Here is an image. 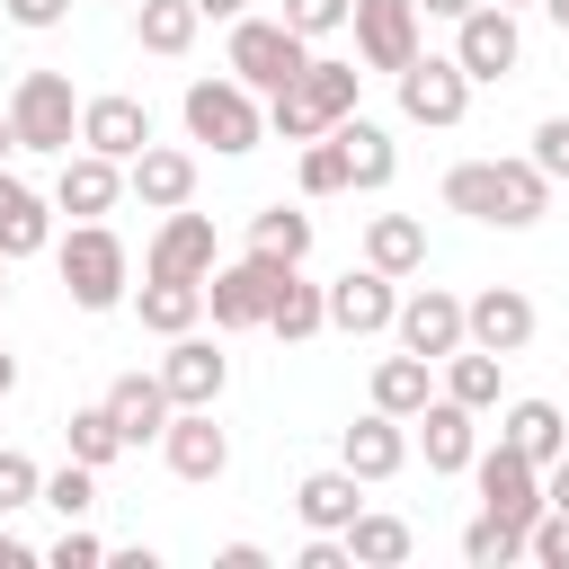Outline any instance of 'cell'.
<instances>
[{
    "label": "cell",
    "mask_w": 569,
    "mask_h": 569,
    "mask_svg": "<svg viewBox=\"0 0 569 569\" xmlns=\"http://www.w3.org/2000/svg\"><path fill=\"white\" fill-rule=\"evenodd\" d=\"M427 391H436V365H427V356H409V347H400V356H382V365H373V409L418 418V409H427Z\"/></svg>",
    "instance_id": "31"
},
{
    "label": "cell",
    "mask_w": 569,
    "mask_h": 569,
    "mask_svg": "<svg viewBox=\"0 0 569 569\" xmlns=\"http://www.w3.org/2000/svg\"><path fill=\"white\" fill-rule=\"evenodd\" d=\"M525 160H533V169H542L551 187H569V116H542V124H533V151H525Z\"/></svg>",
    "instance_id": "43"
},
{
    "label": "cell",
    "mask_w": 569,
    "mask_h": 569,
    "mask_svg": "<svg viewBox=\"0 0 569 569\" xmlns=\"http://www.w3.org/2000/svg\"><path fill=\"white\" fill-rule=\"evenodd\" d=\"M418 551V533L400 525V516H373V507H356V525H347V560H365V569H400Z\"/></svg>",
    "instance_id": "34"
},
{
    "label": "cell",
    "mask_w": 569,
    "mask_h": 569,
    "mask_svg": "<svg viewBox=\"0 0 569 569\" xmlns=\"http://www.w3.org/2000/svg\"><path fill=\"white\" fill-rule=\"evenodd\" d=\"M498 9H525V0H498Z\"/></svg>",
    "instance_id": "56"
},
{
    "label": "cell",
    "mask_w": 569,
    "mask_h": 569,
    "mask_svg": "<svg viewBox=\"0 0 569 569\" xmlns=\"http://www.w3.org/2000/svg\"><path fill=\"white\" fill-rule=\"evenodd\" d=\"M453 62H462L471 89H480V80H507V71L525 62V27H516V9L480 0L471 18H453Z\"/></svg>",
    "instance_id": "8"
},
{
    "label": "cell",
    "mask_w": 569,
    "mask_h": 569,
    "mask_svg": "<svg viewBox=\"0 0 569 569\" xmlns=\"http://www.w3.org/2000/svg\"><path fill=\"white\" fill-rule=\"evenodd\" d=\"M151 142V107L107 89V98H80V151H107V160H133Z\"/></svg>",
    "instance_id": "20"
},
{
    "label": "cell",
    "mask_w": 569,
    "mask_h": 569,
    "mask_svg": "<svg viewBox=\"0 0 569 569\" xmlns=\"http://www.w3.org/2000/svg\"><path fill=\"white\" fill-rule=\"evenodd\" d=\"M36 249H53V196H36L27 178L0 169V258L18 267V258H36Z\"/></svg>",
    "instance_id": "24"
},
{
    "label": "cell",
    "mask_w": 569,
    "mask_h": 569,
    "mask_svg": "<svg viewBox=\"0 0 569 569\" xmlns=\"http://www.w3.org/2000/svg\"><path fill=\"white\" fill-rule=\"evenodd\" d=\"M498 445H516L525 462H560V453H569V418H560V400H507Z\"/></svg>",
    "instance_id": "27"
},
{
    "label": "cell",
    "mask_w": 569,
    "mask_h": 569,
    "mask_svg": "<svg viewBox=\"0 0 569 569\" xmlns=\"http://www.w3.org/2000/svg\"><path fill=\"white\" fill-rule=\"evenodd\" d=\"M53 267H62L80 311H116L133 293V258H124V240L107 222H71V240H53Z\"/></svg>",
    "instance_id": "3"
},
{
    "label": "cell",
    "mask_w": 569,
    "mask_h": 569,
    "mask_svg": "<svg viewBox=\"0 0 569 569\" xmlns=\"http://www.w3.org/2000/svg\"><path fill=\"white\" fill-rule=\"evenodd\" d=\"M462 560H471V569H507V560H525V533H516L507 516L480 507V516L462 525Z\"/></svg>",
    "instance_id": "37"
},
{
    "label": "cell",
    "mask_w": 569,
    "mask_h": 569,
    "mask_svg": "<svg viewBox=\"0 0 569 569\" xmlns=\"http://www.w3.org/2000/svg\"><path fill=\"white\" fill-rule=\"evenodd\" d=\"M338 462L373 489V480H391L400 462H409V418H391V409H365L356 427H338Z\"/></svg>",
    "instance_id": "19"
},
{
    "label": "cell",
    "mask_w": 569,
    "mask_h": 569,
    "mask_svg": "<svg viewBox=\"0 0 569 569\" xmlns=\"http://www.w3.org/2000/svg\"><path fill=\"white\" fill-rule=\"evenodd\" d=\"M169 391H160V373H116L107 382V418H116V436H124V453H142V445H160V427H169Z\"/></svg>",
    "instance_id": "23"
},
{
    "label": "cell",
    "mask_w": 569,
    "mask_h": 569,
    "mask_svg": "<svg viewBox=\"0 0 569 569\" xmlns=\"http://www.w3.org/2000/svg\"><path fill=\"white\" fill-rule=\"evenodd\" d=\"M391 338H400L409 356L445 365V356L462 347V293H445V284H418V293H400V311H391Z\"/></svg>",
    "instance_id": "13"
},
{
    "label": "cell",
    "mask_w": 569,
    "mask_h": 569,
    "mask_svg": "<svg viewBox=\"0 0 569 569\" xmlns=\"http://www.w3.org/2000/svg\"><path fill=\"white\" fill-rule=\"evenodd\" d=\"M542 9H551V27H560V36H569V0H542Z\"/></svg>",
    "instance_id": "54"
},
{
    "label": "cell",
    "mask_w": 569,
    "mask_h": 569,
    "mask_svg": "<svg viewBox=\"0 0 569 569\" xmlns=\"http://www.w3.org/2000/svg\"><path fill=\"white\" fill-rule=\"evenodd\" d=\"M462 338L489 347V356H525V338H533V302H525L516 284H480V293L462 302Z\"/></svg>",
    "instance_id": "16"
},
{
    "label": "cell",
    "mask_w": 569,
    "mask_h": 569,
    "mask_svg": "<svg viewBox=\"0 0 569 569\" xmlns=\"http://www.w3.org/2000/svg\"><path fill=\"white\" fill-rule=\"evenodd\" d=\"M542 507H560V516H569V453H560V462H542Z\"/></svg>",
    "instance_id": "47"
},
{
    "label": "cell",
    "mask_w": 569,
    "mask_h": 569,
    "mask_svg": "<svg viewBox=\"0 0 569 569\" xmlns=\"http://www.w3.org/2000/svg\"><path fill=\"white\" fill-rule=\"evenodd\" d=\"M525 560H542V569H569V516H560V507H542V516L525 525Z\"/></svg>",
    "instance_id": "41"
},
{
    "label": "cell",
    "mask_w": 569,
    "mask_h": 569,
    "mask_svg": "<svg viewBox=\"0 0 569 569\" xmlns=\"http://www.w3.org/2000/svg\"><path fill=\"white\" fill-rule=\"evenodd\" d=\"M311 62V36H293L284 18H231V80L240 89H284L293 71Z\"/></svg>",
    "instance_id": "6"
},
{
    "label": "cell",
    "mask_w": 569,
    "mask_h": 569,
    "mask_svg": "<svg viewBox=\"0 0 569 569\" xmlns=\"http://www.w3.org/2000/svg\"><path fill=\"white\" fill-rule=\"evenodd\" d=\"M480 0H418V18H471Z\"/></svg>",
    "instance_id": "50"
},
{
    "label": "cell",
    "mask_w": 569,
    "mask_h": 569,
    "mask_svg": "<svg viewBox=\"0 0 569 569\" xmlns=\"http://www.w3.org/2000/svg\"><path fill=\"white\" fill-rule=\"evenodd\" d=\"M44 498V471L18 453V445H0V516H18V507H36Z\"/></svg>",
    "instance_id": "40"
},
{
    "label": "cell",
    "mask_w": 569,
    "mask_h": 569,
    "mask_svg": "<svg viewBox=\"0 0 569 569\" xmlns=\"http://www.w3.org/2000/svg\"><path fill=\"white\" fill-rule=\"evenodd\" d=\"M471 480H480V507H489V516H507L516 533L542 516V462H525L516 445H489V453H471Z\"/></svg>",
    "instance_id": "10"
},
{
    "label": "cell",
    "mask_w": 569,
    "mask_h": 569,
    "mask_svg": "<svg viewBox=\"0 0 569 569\" xmlns=\"http://www.w3.org/2000/svg\"><path fill=\"white\" fill-rule=\"evenodd\" d=\"M9 133H18V151L62 160V151L80 142V98H71V80H62V71H18V89H9Z\"/></svg>",
    "instance_id": "5"
},
{
    "label": "cell",
    "mask_w": 569,
    "mask_h": 569,
    "mask_svg": "<svg viewBox=\"0 0 569 569\" xmlns=\"http://www.w3.org/2000/svg\"><path fill=\"white\" fill-rule=\"evenodd\" d=\"M409 427H418V453H427V471H471V453H480V409H462V400L427 391V409H418Z\"/></svg>",
    "instance_id": "17"
},
{
    "label": "cell",
    "mask_w": 569,
    "mask_h": 569,
    "mask_svg": "<svg viewBox=\"0 0 569 569\" xmlns=\"http://www.w3.org/2000/svg\"><path fill=\"white\" fill-rule=\"evenodd\" d=\"M213 560H222V569H267V551H258V542H222Z\"/></svg>",
    "instance_id": "48"
},
{
    "label": "cell",
    "mask_w": 569,
    "mask_h": 569,
    "mask_svg": "<svg viewBox=\"0 0 569 569\" xmlns=\"http://www.w3.org/2000/svg\"><path fill=\"white\" fill-rule=\"evenodd\" d=\"M249 249L258 258H311V213L302 204H267V213H249Z\"/></svg>",
    "instance_id": "35"
},
{
    "label": "cell",
    "mask_w": 569,
    "mask_h": 569,
    "mask_svg": "<svg viewBox=\"0 0 569 569\" xmlns=\"http://www.w3.org/2000/svg\"><path fill=\"white\" fill-rule=\"evenodd\" d=\"M142 276H196V284H204V276H213V222L178 204V213L151 231V249H142Z\"/></svg>",
    "instance_id": "22"
},
{
    "label": "cell",
    "mask_w": 569,
    "mask_h": 569,
    "mask_svg": "<svg viewBox=\"0 0 569 569\" xmlns=\"http://www.w3.org/2000/svg\"><path fill=\"white\" fill-rule=\"evenodd\" d=\"M160 391H169L178 409H213V400L231 391V356H222L213 338L178 329V338H169V356H160Z\"/></svg>",
    "instance_id": "14"
},
{
    "label": "cell",
    "mask_w": 569,
    "mask_h": 569,
    "mask_svg": "<svg viewBox=\"0 0 569 569\" xmlns=\"http://www.w3.org/2000/svg\"><path fill=\"white\" fill-rule=\"evenodd\" d=\"M356 507H365V480H356L347 462H329V471L293 480V516H302L311 533H347V525H356Z\"/></svg>",
    "instance_id": "25"
},
{
    "label": "cell",
    "mask_w": 569,
    "mask_h": 569,
    "mask_svg": "<svg viewBox=\"0 0 569 569\" xmlns=\"http://www.w3.org/2000/svg\"><path fill=\"white\" fill-rule=\"evenodd\" d=\"M302 196H347V142L338 133H311L302 142Z\"/></svg>",
    "instance_id": "38"
},
{
    "label": "cell",
    "mask_w": 569,
    "mask_h": 569,
    "mask_svg": "<svg viewBox=\"0 0 569 569\" xmlns=\"http://www.w3.org/2000/svg\"><path fill=\"white\" fill-rule=\"evenodd\" d=\"M498 373H507V356H489V347H453L445 356V400H462V409H498Z\"/></svg>",
    "instance_id": "33"
},
{
    "label": "cell",
    "mask_w": 569,
    "mask_h": 569,
    "mask_svg": "<svg viewBox=\"0 0 569 569\" xmlns=\"http://www.w3.org/2000/svg\"><path fill=\"white\" fill-rule=\"evenodd\" d=\"M445 213L498 222V231H533L551 213V178L533 160H462V169H445Z\"/></svg>",
    "instance_id": "1"
},
{
    "label": "cell",
    "mask_w": 569,
    "mask_h": 569,
    "mask_svg": "<svg viewBox=\"0 0 569 569\" xmlns=\"http://www.w3.org/2000/svg\"><path fill=\"white\" fill-rule=\"evenodd\" d=\"M347 27H356V62L365 71H409L418 62V0H356Z\"/></svg>",
    "instance_id": "11"
},
{
    "label": "cell",
    "mask_w": 569,
    "mask_h": 569,
    "mask_svg": "<svg viewBox=\"0 0 569 569\" xmlns=\"http://www.w3.org/2000/svg\"><path fill=\"white\" fill-rule=\"evenodd\" d=\"M0 560H27V542L9 533V516H0Z\"/></svg>",
    "instance_id": "51"
},
{
    "label": "cell",
    "mask_w": 569,
    "mask_h": 569,
    "mask_svg": "<svg viewBox=\"0 0 569 569\" xmlns=\"http://www.w3.org/2000/svg\"><path fill=\"white\" fill-rule=\"evenodd\" d=\"M196 18H213V27H231V18H249V0H196Z\"/></svg>",
    "instance_id": "49"
},
{
    "label": "cell",
    "mask_w": 569,
    "mask_h": 569,
    "mask_svg": "<svg viewBox=\"0 0 569 569\" xmlns=\"http://www.w3.org/2000/svg\"><path fill=\"white\" fill-rule=\"evenodd\" d=\"M293 569H347V533H311V542L293 551Z\"/></svg>",
    "instance_id": "46"
},
{
    "label": "cell",
    "mask_w": 569,
    "mask_h": 569,
    "mask_svg": "<svg viewBox=\"0 0 569 569\" xmlns=\"http://www.w3.org/2000/svg\"><path fill=\"white\" fill-rule=\"evenodd\" d=\"M44 560H53V569H98V560H107V542H98L89 525H62V542H53Z\"/></svg>",
    "instance_id": "44"
},
{
    "label": "cell",
    "mask_w": 569,
    "mask_h": 569,
    "mask_svg": "<svg viewBox=\"0 0 569 569\" xmlns=\"http://www.w3.org/2000/svg\"><path fill=\"white\" fill-rule=\"evenodd\" d=\"M9 151H18V133H9V107H0V169H9Z\"/></svg>",
    "instance_id": "53"
},
{
    "label": "cell",
    "mask_w": 569,
    "mask_h": 569,
    "mask_svg": "<svg viewBox=\"0 0 569 569\" xmlns=\"http://www.w3.org/2000/svg\"><path fill=\"white\" fill-rule=\"evenodd\" d=\"M0 9H9V27H27V36H44V27L71 18V0H0Z\"/></svg>",
    "instance_id": "45"
},
{
    "label": "cell",
    "mask_w": 569,
    "mask_h": 569,
    "mask_svg": "<svg viewBox=\"0 0 569 569\" xmlns=\"http://www.w3.org/2000/svg\"><path fill=\"white\" fill-rule=\"evenodd\" d=\"M124 187H133L151 213H178V204H196V151H178V142H142V151L124 160Z\"/></svg>",
    "instance_id": "21"
},
{
    "label": "cell",
    "mask_w": 569,
    "mask_h": 569,
    "mask_svg": "<svg viewBox=\"0 0 569 569\" xmlns=\"http://www.w3.org/2000/svg\"><path fill=\"white\" fill-rule=\"evenodd\" d=\"M44 507H53L62 525H80V516L98 507V471H89V462H62V471H44Z\"/></svg>",
    "instance_id": "39"
},
{
    "label": "cell",
    "mask_w": 569,
    "mask_h": 569,
    "mask_svg": "<svg viewBox=\"0 0 569 569\" xmlns=\"http://www.w3.org/2000/svg\"><path fill=\"white\" fill-rule=\"evenodd\" d=\"M160 453H169L178 480H222V471H231V436L213 427V409H169Z\"/></svg>",
    "instance_id": "18"
},
{
    "label": "cell",
    "mask_w": 569,
    "mask_h": 569,
    "mask_svg": "<svg viewBox=\"0 0 569 569\" xmlns=\"http://www.w3.org/2000/svg\"><path fill=\"white\" fill-rule=\"evenodd\" d=\"M320 302H329V329H347V338H382L391 311H400V293H391L382 267H347L338 284H320Z\"/></svg>",
    "instance_id": "15"
},
{
    "label": "cell",
    "mask_w": 569,
    "mask_h": 569,
    "mask_svg": "<svg viewBox=\"0 0 569 569\" xmlns=\"http://www.w3.org/2000/svg\"><path fill=\"white\" fill-rule=\"evenodd\" d=\"M9 391H18V356L0 347V400H9Z\"/></svg>",
    "instance_id": "52"
},
{
    "label": "cell",
    "mask_w": 569,
    "mask_h": 569,
    "mask_svg": "<svg viewBox=\"0 0 569 569\" xmlns=\"http://www.w3.org/2000/svg\"><path fill=\"white\" fill-rule=\"evenodd\" d=\"M356 89H365V71L356 62H338V53H311L284 89H267V133H284V142H311V133H329L338 116H356Z\"/></svg>",
    "instance_id": "2"
},
{
    "label": "cell",
    "mask_w": 569,
    "mask_h": 569,
    "mask_svg": "<svg viewBox=\"0 0 569 569\" xmlns=\"http://www.w3.org/2000/svg\"><path fill=\"white\" fill-rule=\"evenodd\" d=\"M0 302H9V258H0Z\"/></svg>",
    "instance_id": "55"
},
{
    "label": "cell",
    "mask_w": 569,
    "mask_h": 569,
    "mask_svg": "<svg viewBox=\"0 0 569 569\" xmlns=\"http://www.w3.org/2000/svg\"><path fill=\"white\" fill-rule=\"evenodd\" d=\"M329 133L347 142V187H365V196H373V187H391V169H400V142H391L373 116H338Z\"/></svg>",
    "instance_id": "28"
},
{
    "label": "cell",
    "mask_w": 569,
    "mask_h": 569,
    "mask_svg": "<svg viewBox=\"0 0 569 569\" xmlns=\"http://www.w3.org/2000/svg\"><path fill=\"white\" fill-rule=\"evenodd\" d=\"M284 267L293 258H213V276H204V311H213V329H267V302H276V284H284Z\"/></svg>",
    "instance_id": "7"
},
{
    "label": "cell",
    "mask_w": 569,
    "mask_h": 569,
    "mask_svg": "<svg viewBox=\"0 0 569 569\" xmlns=\"http://www.w3.org/2000/svg\"><path fill=\"white\" fill-rule=\"evenodd\" d=\"M400 80V116L409 124H427V133H445V124H462L471 116V80H462V62L453 53H418L409 71H391Z\"/></svg>",
    "instance_id": "9"
},
{
    "label": "cell",
    "mask_w": 569,
    "mask_h": 569,
    "mask_svg": "<svg viewBox=\"0 0 569 569\" xmlns=\"http://www.w3.org/2000/svg\"><path fill=\"white\" fill-rule=\"evenodd\" d=\"M347 9H356V0H284L276 18H284L293 36H311V44H320V36H338V27H347Z\"/></svg>",
    "instance_id": "42"
},
{
    "label": "cell",
    "mask_w": 569,
    "mask_h": 569,
    "mask_svg": "<svg viewBox=\"0 0 569 569\" xmlns=\"http://www.w3.org/2000/svg\"><path fill=\"white\" fill-rule=\"evenodd\" d=\"M124 302L142 311V329H151V338H178V329H196V320H204V284H196V276H142Z\"/></svg>",
    "instance_id": "26"
},
{
    "label": "cell",
    "mask_w": 569,
    "mask_h": 569,
    "mask_svg": "<svg viewBox=\"0 0 569 569\" xmlns=\"http://www.w3.org/2000/svg\"><path fill=\"white\" fill-rule=\"evenodd\" d=\"M178 116H187V133H196V142H213L222 160L258 151V133H267V107H258V89H240L231 71H222V80H187Z\"/></svg>",
    "instance_id": "4"
},
{
    "label": "cell",
    "mask_w": 569,
    "mask_h": 569,
    "mask_svg": "<svg viewBox=\"0 0 569 569\" xmlns=\"http://www.w3.org/2000/svg\"><path fill=\"white\" fill-rule=\"evenodd\" d=\"M71 462H89V471H107L116 453H124V436H116V418H107V400H89V409H71Z\"/></svg>",
    "instance_id": "36"
},
{
    "label": "cell",
    "mask_w": 569,
    "mask_h": 569,
    "mask_svg": "<svg viewBox=\"0 0 569 569\" xmlns=\"http://www.w3.org/2000/svg\"><path fill=\"white\" fill-rule=\"evenodd\" d=\"M365 267H382L391 284L418 276V267H427V222H418V213H373V222H365Z\"/></svg>",
    "instance_id": "29"
},
{
    "label": "cell",
    "mask_w": 569,
    "mask_h": 569,
    "mask_svg": "<svg viewBox=\"0 0 569 569\" xmlns=\"http://www.w3.org/2000/svg\"><path fill=\"white\" fill-rule=\"evenodd\" d=\"M267 329H276L284 347H302V338L329 329V302H320V284H311L302 267H284V284H276V302H267Z\"/></svg>",
    "instance_id": "30"
},
{
    "label": "cell",
    "mask_w": 569,
    "mask_h": 569,
    "mask_svg": "<svg viewBox=\"0 0 569 569\" xmlns=\"http://www.w3.org/2000/svg\"><path fill=\"white\" fill-rule=\"evenodd\" d=\"M196 0H133V36H142V53H160V62H178L187 44H196Z\"/></svg>",
    "instance_id": "32"
},
{
    "label": "cell",
    "mask_w": 569,
    "mask_h": 569,
    "mask_svg": "<svg viewBox=\"0 0 569 569\" xmlns=\"http://www.w3.org/2000/svg\"><path fill=\"white\" fill-rule=\"evenodd\" d=\"M116 204H124V160H107V151H62V169H53V213L107 222Z\"/></svg>",
    "instance_id": "12"
}]
</instances>
